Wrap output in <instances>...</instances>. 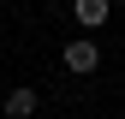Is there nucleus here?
<instances>
[{"label": "nucleus", "instance_id": "nucleus-4", "mask_svg": "<svg viewBox=\"0 0 125 119\" xmlns=\"http://www.w3.org/2000/svg\"><path fill=\"white\" fill-rule=\"evenodd\" d=\"M0 66H6V54H0Z\"/></svg>", "mask_w": 125, "mask_h": 119}, {"label": "nucleus", "instance_id": "nucleus-2", "mask_svg": "<svg viewBox=\"0 0 125 119\" xmlns=\"http://www.w3.org/2000/svg\"><path fill=\"white\" fill-rule=\"evenodd\" d=\"M36 101H42V95H36V83L6 89V113H12V119H36Z\"/></svg>", "mask_w": 125, "mask_h": 119}, {"label": "nucleus", "instance_id": "nucleus-3", "mask_svg": "<svg viewBox=\"0 0 125 119\" xmlns=\"http://www.w3.org/2000/svg\"><path fill=\"white\" fill-rule=\"evenodd\" d=\"M72 12H77V24H83V30H101L107 12H113V0H72Z\"/></svg>", "mask_w": 125, "mask_h": 119}, {"label": "nucleus", "instance_id": "nucleus-5", "mask_svg": "<svg viewBox=\"0 0 125 119\" xmlns=\"http://www.w3.org/2000/svg\"><path fill=\"white\" fill-rule=\"evenodd\" d=\"M119 6H125V0H119Z\"/></svg>", "mask_w": 125, "mask_h": 119}, {"label": "nucleus", "instance_id": "nucleus-1", "mask_svg": "<svg viewBox=\"0 0 125 119\" xmlns=\"http://www.w3.org/2000/svg\"><path fill=\"white\" fill-rule=\"evenodd\" d=\"M60 60H66V71H72V78H89V71L101 66V48H95L89 36H72V42H66V54H60Z\"/></svg>", "mask_w": 125, "mask_h": 119}]
</instances>
